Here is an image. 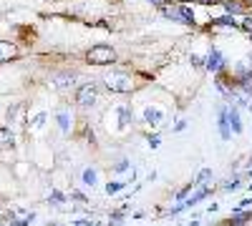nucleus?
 <instances>
[{"mask_svg":"<svg viewBox=\"0 0 252 226\" xmlns=\"http://www.w3.org/2000/svg\"><path fill=\"white\" fill-rule=\"evenodd\" d=\"M86 58L91 60L94 66H106V63H111V60L116 58V53H114L111 46H94Z\"/></svg>","mask_w":252,"mask_h":226,"instance_id":"f257e3e1","label":"nucleus"},{"mask_svg":"<svg viewBox=\"0 0 252 226\" xmlns=\"http://www.w3.org/2000/svg\"><path fill=\"white\" fill-rule=\"evenodd\" d=\"M106 83H109V91H116V93H126L131 91V78L129 75H121V73H111L106 75Z\"/></svg>","mask_w":252,"mask_h":226,"instance_id":"f03ea898","label":"nucleus"},{"mask_svg":"<svg viewBox=\"0 0 252 226\" xmlns=\"http://www.w3.org/2000/svg\"><path fill=\"white\" fill-rule=\"evenodd\" d=\"M76 100H78V106H83V108L94 106V100H96V86H94V83L81 86V88H78V96H76Z\"/></svg>","mask_w":252,"mask_h":226,"instance_id":"7ed1b4c3","label":"nucleus"},{"mask_svg":"<svg viewBox=\"0 0 252 226\" xmlns=\"http://www.w3.org/2000/svg\"><path fill=\"white\" fill-rule=\"evenodd\" d=\"M15 53H18L15 43H10V40H0V63H3V60H10Z\"/></svg>","mask_w":252,"mask_h":226,"instance_id":"20e7f679","label":"nucleus"},{"mask_svg":"<svg viewBox=\"0 0 252 226\" xmlns=\"http://www.w3.org/2000/svg\"><path fill=\"white\" fill-rule=\"evenodd\" d=\"M222 66H224L222 53H220V50H212V53H209V58H207V68H209V71H220Z\"/></svg>","mask_w":252,"mask_h":226,"instance_id":"39448f33","label":"nucleus"},{"mask_svg":"<svg viewBox=\"0 0 252 226\" xmlns=\"http://www.w3.org/2000/svg\"><path fill=\"white\" fill-rule=\"evenodd\" d=\"M227 123L232 126V131H235V133H240V131H242V121H240V113H237V108H235V106L227 111Z\"/></svg>","mask_w":252,"mask_h":226,"instance_id":"423d86ee","label":"nucleus"},{"mask_svg":"<svg viewBox=\"0 0 252 226\" xmlns=\"http://www.w3.org/2000/svg\"><path fill=\"white\" fill-rule=\"evenodd\" d=\"M73 73H63V75H58V78H53V83H56V88H68L71 83H73Z\"/></svg>","mask_w":252,"mask_h":226,"instance_id":"0eeeda50","label":"nucleus"},{"mask_svg":"<svg viewBox=\"0 0 252 226\" xmlns=\"http://www.w3.org/2000/svg\"><path fill=\"white\" fill-rule=\"evenodd\" d=\"M220 133L222 138H229V123H227V111L220 113Z\"/></svg>","mask_w":252,"mask_h":226,"instance_id":"6e6552de","label":"nucleus"},{"mask_svg":"<svg viewBox=\"0 0 252 226\" xmlns=\"http://www.w3.org/2000/svg\"><path fill=\"white\" fill-rule=\"evenodd\" d=\"M144 118L149 121V123H159V121H161V111H154V108H146Z\"/></svg>","mask_w":252,"mask_h":226,"instance_id":"1a4fd4ad","label":"nucleus"},{"mask_svg":"<svg viewBox=\"0 0 252 226\" xmlns=\"http://www.w3.org/2000/svg\"><path fill=\"white\" fill-rule=\"evenodd\" d=\"M0 143H13V133H10V128H3V126H0Z\"/></svg>","mask_w":252,"mask_h":226,"instance_id":"9d476101","label":"nucleus"},{"mask_svg":"<svg viewBox=\"0 0 252 226\" xmlns=\"http://www.w3.org/2000/svg\"><path fill=\"white\" fill-rule=\"evenodd\" d=\"M83 181H86L89 186H94V183H96V171H94V169H89L86 174H83Z\"/></svg>","mask_w":252,"mask_h":226,"instance_id":"9b49d317","label":"nucleus"},{"mask_svg":"<svg viewBox=\"0 0 252 226\" xmlns=\"http://www.w3.org/2000/svg\"><path fill=\"white\" fill-rule=\"evenodd\" d=\"M58 123H61V131L66 133L68 131V116L66 113H58Z\"/></svg>","mask_w":252,"mask_h":226,"instance_id":"f8f14e48","label":"nucleus"},{"mask_svg":"<svg viewBox=\"0 0 252 226\" xmlns=\"http://www.w3.org/2000/svg\"><path fill=\"white\" fill-rule=\"evenodd\" d=\"M212 23H215V25H232V28H235V20H232V18H220V20H212Z\"/></svg>","mask_w":252,"mask_h":226,"instance_id":"ddd939ff","label":"nucleus"},{"mask_svg":"<svg viewBox=\"0 0 252 226\" xmlns=\"http://www.w3.org/2000/svg\"><path fill=\"white\" fill-rule=\"evenodd\" d=\"M116 191H121V183H109V186H106V194H116Z\"/></svg>","mask_w":252,"mask_h":226,"instance_id":"4468645a","label":"nucleus"},{"mask_svg":"<svg viewBox=\"0 0 252 226\" xmlns=\"http://www.w3.org/2000/svg\"><path fill=\"white\" fill-rule=\"evenodd\" d=\"M250 219H252L250 214H235V216H232V221H235V224H240V221H250Z\"/></svg>","mask_w":252,"mask_h":226,"instance_id":"2eb2a0df","label":"nucleus"},{"mask_svg":"<svg viewBox=\"0 0 252 226\" xmlns=\"http://www.w3.org/2000/svg\"><path fill=\"white\" fill-rule=\"evenodd\" d=\"M224 189H227V191H235V189H237V178L229 181V183H224Z\"/></svg>","mask_w":252,"mask_h":226,"instance_id":"dca6fc26","label":"nucleus"},{"mask_svg":"<svg viewBox=\"0 0 252 226\" xmlns=\"http://www.w3.org/2000/svg\"><path fill=\"white\" fill-rule=\"evenodd\" d=\"M242 28H245L247 33H252V18H250V20H245V25H242Z\"/></svg>","mask_w":252,"mask_h":226,"instance_id":"f3484780","label":"nucleus"},{"mask_svg":"<svg viewBox=\"0 0 252 226\" xmlns=\"http://www.w3.org/2000/svg\"><path fill=\"white\" fill-rule=\"evenodd\" d=\"M152 3H154V5H164V0H152Z\"/></svg>","mask_w":252,"mask_h":226,"instance_id":"a211bd4d","label":"nucleus"},{"mask_svg":"<svg viewBox=\"0 0 252 226\" xmlns=\"http://www.w3.org/2000/svg\"><path fill=\"white\" fill-rule=\"evenodd\" d=\"M250 174H252V158H250Z\"/></svg>","mask_w":252,"mask_h":226,"instance_id":"6ab92c4d","label":"nucleus"}]
</instances>
